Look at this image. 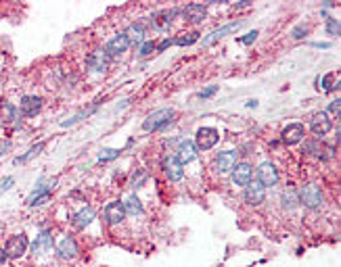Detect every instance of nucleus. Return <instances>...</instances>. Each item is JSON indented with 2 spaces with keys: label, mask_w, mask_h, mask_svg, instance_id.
I'll use <instances>...</instances> for the list:
<instances>
[{
  "label": "nucleus",
  "mask_w": 341,
  "mask_h": 267,
  "mask_svg": "<svg viewBox=\"0 0 341 267\" xmlns=\"http://www.w3.org/2000/svg\"><path fill=\"white\" fill-rule=\"evenodd\" d=\"M172 117H174V111L172 109H159L155 113H151L143 123V130L144 132H157L162 128H168L172 123Z\"/></svg>",
  "instance_id": "f257e3e1"
},
{
  "label": "nucleus",
  "mask_w": 341,
  "mask_h": 267,
  "mask_svg": "<svg viewBox=\"0 0 341 267\" xmlns=\"http://www.w3.org/2000/svg\"><path fill=\"white\" fill-rule=\"evenodd\" d=\"M299 202L305 207V209H320L323 205V192H320V188L316 184H305L302 188V192H299Z\"/></svg>",
  "instance_id": "f03ea898"
},
{
  "label": "nucleus",
  "mask_w": 341,
  "mask_h": 267,
  "mask_svg": "<svg viewBox=\"0 0 341 267\" xmlns=\"http://www.w3.org/2000/svg\"><path fill=\"white\" fill-rule=\"evenodd\" d=\"M218 140H220L218 130L201 128L197 132V136H195V146H197V150H210V149H214V146L218 144Z\"/></svg>",
  "instance_id": "7ed1b4c3"
},
{
  "label": "nucleus",
  "mask_w": 341,
  "mask_h": 267,
  "mask_svg": "<svg viewBox=\"0 0 341 267\" xmlns=\"http://www.w3.org/2000/svg\"><path fill=\"white\" fill-rule=\"evenodd\" d=\"M236 159H239V152H236V150L220 152L218 157H215V161H214V169L218 171L220 175L231 173L234 169V165H236Z\"/></svg>",
  "instance_id": "20e7f679"
},
{
  "label": "nucleus",
  "mask_w": 341,
  "mask_h": 267,
  "mask_svg": "<svg viewBox=\"0 0 341 267\" xmlns=\"http://www.w3.org/2000/svg\"><path fill=\"white\" fill-rule=\"evenodd\" d=\"M163 171L172 182H180L184 178V165L176 154H168V157L163 159Z\"/></svg>",
  "instance_id": "39448f33"
},
{
  "label": "nucleus",
  "mask_w": 341,
  "mask_h": 267,
  "mask_svg": "<svg viewBox=\"0 0 341 267\" xmlns=\"http://www.w3.org/2000/svg\"><path fill=\"white\" fill-rule=\"evenodd\" d=\"M257 182L264 186V188H272L278 184V171L272 163H262L257 167Z\"/></svg>",
  "instance_id": "423d86ee"
},
{
  "label": "nucleus",
  "mask_w": 341,
  "mask_h": 267,
  "mask_svg": "<svg viewBox=\"0 0 341 267\" xmlns=\"http://www.w3.org/2000/svg\"><path fill=\"white\" fill-rule=\"evenodd\" d=\"M25 249H27V236L17 234V236L9 238V242H6V247H4V252H6V257H11V259H19L25 252Z\"/></svg>",
  "instance_id": "0eeeda50"
},
{
  "label": "nucleus",
  "mask_w": 341,
  "mask_h": 267,
  "mask_svg": "<svg viewBox=\"0 0 341 267\" xmlns=\"http://www.w3.org/2000/svg\"><path fill=\"white\" fill-rule=\"evenodd\" d=\"M253 180V167L249 163H236L233 169V182L234 186H249Z\"/></svg>",
  "instance_id": "6e6552de"
},
{
  "label": "nucleus",
  "mask_w": 341,
  "mask_h": 267,
  "mask_svg": "<svg viewBox=\"0 0 341 267\" xmlns=\"http://www.w3.org/2000/svg\"><path fill=\"white\" fill-rule=\"evenodd\" d=\"M105 219L109 226H117V223H122L124 219H126V209H124V202H109V205L105 207Z\"/></svg>",
  "instance_id": "1a4fd4ad"
},
{
  "label": "nucleus",
  "mask_w": 341,
  "mask_h": 267,
  "mask_svg": "<svg viewBox=\"0 0 341 267\" xmlns=\"http://www.w3.org/2000/svg\"><path fill=\"white\" fill-rule=\"evenodd\" d=\"M128 46H130V42H128V38H126V33H117V36H113V38L107 42L105 52L109 54V57H117V54H124V52H126Z\"/></svg>",
  "instance_id": "9d476101"
},
{
  "label": "nucleus",
  "mask_w": 341,
  "mask_h": 267,
  "mask_svg": "<svg viewBox=\"0 0 341 267\" xmlns=\"http://www.w3.org/2000/svg\"><path fill=\"white\" fill-rule=\"evenodd\" d=\"M304 136H305V130H304V125H302V123H291V125H287V128L283 130V134H281L283 142H285V144H289V146H291V144L302 142Z\"/></svg>",
  "instance_id": "9b49d317"
},
{
  "label": "nucleus",
  "mask_w": 341,
  "mask_h": 267,
  "mask_svg": "<svg viewBox=\"0 0 341 267\" xmlns=\"http://www.w3.org/2000/svg\"><path fill=\"white\" fill-rule=\"evenodd\" d=\"M331 128H333V123H331V119L326 113H316L310 121V130H312L314 136H324V134L331 132Z\"/></svg>",
  "instance_id": "f8f14e48"
},
{
  "label": "nucleus",
  "mask_w": 341,
  "mask_h": 267,
  "mask_svg": "<svg viewBox=\"0 0 341 267\" xmlns=\"http://www.w3.org/2000/svg\"><path fill=\"white\" fill-rule=\"evenodd\" d=\"M266 199V188H264L260 182H253V184L245 186V202L247 205H260Z\"/></svg>",
  "instance_id": "ddd939ff"
},
{
  "label": "nucleus",
  "mask_w": 341,
  "mask_h": 267,
  "mask_svg": "<svg viewBox=\"0 0 341 267\" xmlns=\"http://www.w3.org/2000/svg\"><path fill=\"white\" fill-rule=\"evenodd\" d=\"M57 252H59V259H63V261H72V259L78 257V244H75V240L72 236H67V238H63V240L59 242Z\"/></svg>",
  "instance_id": "4468645a"
},
{
  "label": "nucleus",
  "mask_w": 341,
  "mask_h": 267,
  "mask_svg": "<svg viewBox=\"0 0 341 267\" xmlns=\"http://www.w3.org/2000/svg\"><path fill=\"white\" fill-rule=\"evenodd\" d=\"M40 109H42V98L40 96H23L21 102H19V111L25 117H34Z\"/></svg>",
  "instance_id": "2eb2a0df"
},
{
  "label": "nucleus",
  "mask_w": 341,
  "mask_h": 267,
  "mask_svg": "<svg viewBox=\"0 0 341 267\" xmlns=\"http://www.w3.org/2000/svg\"><path fill=\"white\" fill-rule=\"evenodd\" d=\"M51 192H53V184H40L36 190H34L30 194V199H27V205L30 207H38V205H44V202H48V199H51Z\"/></svg>",
  "instance_id": "dca6fc26"
},
{
  "label": "nucleus",
  "mask_w": 341,
  "mask_h": 267,
  "mask_svg": "<svg viewBox=\"0 0 341 267\" xmlns=\"http://www.w3.org/2000/svg\"><path fill=\"white\" fill-rule=\"evenodd\" d=\"M34 255H46V252H51L53 250V234L48 230L44 232H40V236L36 238V242H34Z\"/></svg>",
  "instance_id": "f3484780"
},
{
  "label": "nucleus",
  "mask_w": 341,
  "mask_h": 267,
  "mask_svg": "<svg viewBox=\"0 0 341 267\" xmlns=\"http://www.w3.org/2000/svg\"><path fill=\"white\" fill-rule=\"evenodd\" d=\"M243 25V21H236V23H228V25H222L220 30H214L210 36L207 38H203V46H212L214 42H218L220 38H224L226 33H231V32H234V30H239V27Z\"/></svg>",
  "instance_id": "a211bd4d"
},
{
  "label": "nucleus",
  "mask_w": 341,
  "mask_h": 267,
  "mask_svg": "<svg viewBox=\"0 0 341 267\" xmlns=\"http://www.w3.org/2000/svg\"><path fill=\"white\" fill-rule=\"evenodd\" d=\"M182 15H184L186 21H191V23H201V21L205 19V15H207V11H205L203 4L193 2V4H189V6H184Z\"/></svg>",
  "instance_id": "6ab92c4d"
},
{
  "label": "nucleus",
  "mask_w": 341,
  "mask_h": 267,
  "mask_svg": "<svg viewBox=\"0 0 341 267\" xmlns=\"http://www.w3.org/2000/svg\"><path fill=\"white\" fill-rule=\"evenodd\" d=\"M94 217H96L94 209L92 207H84L82 211H78V213L73 215V226L78 230H84V228H88L90 223L94 221Z\"/></svg>",
  "instance_id": "aec40b11"
},
{
  "label": "nucleus",
  "mask_w": 341,
  "mask_h": 267,
  "mask_svg": "<svg viewBox=\"0 0 341 267\" xmlns=\"http://www.w3.org/2000/svg\"><path fill=\"white\" fill-rule=\"evenodd\" d=\"M178 152H180V161H182V163H191V161H195L197 159V146H195L191 140H182V142H180V146H178Z\"/></svg>",
  "instance_id": "412c9836"
},
{
  "label": "nucleus",
  "mask_w": 341,
  "mask_h": 267,
  "mask_svg": "<svg viewBox=\"0 0 341 267\" xmlns=\"http://www.w3.org/2000/svg\"><path fill=\"white\" fill-rule=\"evenodd\" d=\"M86 65H88V69H92V71H99V73H103V71H105V69H107V59H105V54L92 52V54H88Z\"/></svg>",
  "instance_id": "4be33fe9"
},
{
  "label": "nucleus",
  "mask_w": 341,
  "mask_h": 267,
  "mask_svg": "<svg viewBox=\"0 0 341 267\" xmlns=\"http://www.w3.org/2000/svg\"><path fill=\"white\" fill-rule=\"evenodd\" d=\"M126 38L132 44H143L144 42V27L141 23H132L126 30Z\"/></svg>",
  "instance_id": "5701e85b"
},
{
  "label": "nucleus",
  "mask_w": 341,
  "mask_h": 267,
  "mask_svg": "<svg viewBox=\"0 0 341 267\" xmlns=\"http://www.w3.org/2000/svg\"><path fill=\"white\" fill-rule=\"evenodd\" d=\"M13 119H17V109L9 102L0 100V121H13Z\"/></svg>",
  "instance_id": "b1692460"
},
{
  "label": "nucleus",
  "mask_w": 341,
  "mask_h": 267,
  "mask_svg": "<svg viewBox=\"0 0 341 267\" xmlns=\"http://www.w3.org/2000/svg\"><path fill=\"white\" fill-rule=\"evenodd\" d=\"M281 200H283V207L287 209V211H293V209L299 205V196H297L293 190H287V192H283Z\"/></svg>",
  "instance_id": "393cba45"
},
{
  "label": "nucleus",
  "mask_w": 341,
  "mask_h": 267,
  "mask_svg": "<svg viewBox=\"0 0 341 267\" xmlns=\"http://www.w3.org/2000/svg\"><path fill=\"white\" fill-rule=\"evenodd\" d=\"M124 209H126V213H130V215H141L143 213V205L136 196H130V199L124 202Z\"/></svg>",
  "instance_id": "a878e982"
},
{
  "label": "nucleus",
  "mask_w": 341,
  "mask_h": 267,
  "mask_svg": "<svg viewBox=\"0 0 341 267\" xmlns=\"http://www.w3.org/2000/svg\"><path fill=\"white\" fill-rule=\"evenodd\" d=\"M199 40V33L197 32H191V33H184V36H180L174 40V44H178V46H189L193 44V42H197Z\"/></svg>",
  "instance_id": "bb28decb"
},
{
  "label": "nucleus",
  "mask_w": 341,
  "mask_h": 267,
  "mask_svg": "<svg viewBox=\"0 0 341 267\" xmlns=\"http://www.w3.org/2000/svg\"><path fill=\"white\" fill-rule=\"evenodd\" d=\"M96 109V104H94V107H90V109H86V111H82V113H78V115H73L72 119H67V121H63V123H61V125H63V128H69V125H73V123H78L80 121V119H84V117H88L90 113H92V111Z\"/></svg>",
  "instance_id": "cd10ccee"
},
{
  "label": "nucleus",
  "mask_w": 341,
  "mask_h": 267,
  "mask_svg": "<svg viewBox=\"0 0 341 267\" xmlns=\"http://www.w3.org/2000/svg\"><path fill=\"white\" fill-rule=\"evenodd\" d=\"M120 152L122 150H117V149H103L101 154H99V161H101V163H105V161H113V159L120 157Z\"/></svg>",
  "instance_id": "c85d7f7f"
},
{
  "label": "nucleus",
  "mask_w": 341,
  "mask_h": 267,
  "mask_svg": "<svg viewBox=\"0 0 341 267\" xmlns=\"http://www.w3.org/2000/svg\"><path fill=\"white\" fill-rule=\"evenodd\" d=\"M42 149H44V142H38L36 146H32V149H30V152H27V154H23V157L15 159V163H25V161H30V159L34 157V154H38V152L42 150Z\"/></svg>",
  "instance_id": "c756f323"
},
{
  "label": "nucleus",
  "mask_w": 341,
  "mask_h": 267,
  "mask_svg": "<svg viewBox=\"0 0 341 267\" xmlns=\"http://www.w3.org/2000/svg\"><path fill=\"white\" fill-rule=\"evenodd\" d=\"M304 149L305 152H312V154H323V146H320V142H316V140H310V142H305L304 144Z\"/></svg>",
  "instance_id": "7c9ffc66"
},
{
  "label": "nucleus",
  "mask_w": 341,
  "mask_h": 267,
  "mask_svg": "<svg viewBox=\"0 0 341 267\" xmlns=\"http://www.w3.org/2000/svg\"><path fill=\"white\" fill-rule=\"evenodd\" d=\"M326 30H329L331 36H339V21L329 17V19H326Z\"/></svg>",
  "instance_id": "2f4dec72"
},
{
  "label": "nucleus",
  "mask_w": 341,
  "mask_h": 267,
  "mask_svg": "<svg viewBox=\"0 0 341 267\" xmlns=\"http://www.w3.org/2000/svg\"><path fill=\"white\" fill-rule=\"evenodd\" d=\"M153 50H155V42L147 40V42H143V46H141V50H138V54H141V57H147V54H151Z\"/></svg>",
  "instance_id": "473e14b6"
},
{
  "label": "nucleus",
  "mask_w": 341,
  "mask_h": 267,
  "mask_svg": "<svg viewBox=\"0 0 341 267\" xmlns=\"http://www.w3.org/2000/svg\"><path fill=\"white\" fill-rule=\"evenodd\" d=\"M305 33H308V27H305V25H297L295 30L291 32V36H293V38H304Z\"/></svg>",
  "instance_id": "72a5a7b5"
},
{
  "label": "nucleus",
  "mask_w": 341,
  "mask_h": 267,
  "mask_svg": "<svg viewBox=\"0 0 341 267\" xmlns=\"http://www.w3.org/2000/svg\"><path fill=\"white\" fill-rule=\"evenodd\" d=\"M172 44H174V40H170V38H165V40L162 42V44H159V46H155V50H157V52H163L165 48H170Z\"/></svg>",
  "instance_id": "f704fd0d"
},
{
  "label": "nucleus",
  "mask_w": 341,
  "mask_h": 267,
  "mask_svg": "<svg viewBox=\"0 0 341 267\" xmlns=\"http://www.w3.org/2000/svg\"><path fill=\"white\" fill-rule=\"evenodd\" d=\"M13 182H15L13 178H4V182H0V192H6V190H9V188L13 186Z\"/></svg>",
  "instance_id": "c9c22d12"
},
{
  "label": "nucleus",
  "mask_w": 341,
  "mask_h": 267,
  "mask_svg": "<svg viewBox=\"0 0 341 267\" xmlns=\"http://www.w3.org/2000/svg\"><path fill=\"white\" fill-rule=\"evenodd\" d=\"M339 109H341V100H339V98L329 104V111H331V113H337V119H339Z\"/></svg>",
  "instance_id": "e433bc0d"
},
{
  "label": "nucleus",
  "mask_w": 341,
  "mask_h": 267,
  "mask_svg": "<svg viewBox=\"0 0 341 267\" xmlns=\"http://www.w3.org/2000/svg\"><path fill=\"white\" fill-rule=\"evenodd\" d=\"M255 38H257V32L253 30V32H249V33H247V36H245V38H243L241 42H243V44H251V42H253Z\"/></svg>",
  "instance_id": "4c0bfd02"
},
{
  "label": "nucleus",
  "mask_w": 341,
  "mask_h": 267,
  "mask_svg": "<svg viewBox=\"0 0 341 267\" xmlns=\"http://www.w3.org/2000/svg\"><path fill=\"white\" fill-rule=\"evenodd\" d=\"M215 92H218V86H212V88H207V90H203V92H201V98H210V96H214Z\"/></svg>",
  "instance_id": "58836bf2"
},
{
  "label": "nucleus",
  "mask_w": 341,
  "mask_h": 267,
  "mask_svg": "<svg viewBox=\"0 0 341 267\" xmlns=\"http://www.w3.org/2000/svg\"><path fill=\"white\" fill-rule=\"evenodd\" d=\"M333 77H335V73H329V75L324 77V80H323V90H329V83H331Z\"/></svg>",
  "instance_id": "ea45409f"
},
{
  "label": "nucleus",
  "mask_w": 341,
  "mask_h": 267,
  "mask_svg": "<svg viewBox=\"0 0 341 267\" xmlns=\"http://www.w3.org/2000/svg\"><path fill=\"white\" fill-rule=\"evenodd\" d=\"M11 146H13V144L9 142V140H6V142H2V144H0V157H4V152H6V150H9V149H11Z\"/></svg>",
  "instance_id": "a19ab883"
},
{
  "label": "nucleus",
  "mask_w": 341,
  "mask_h": 267,
  "mask_svg": "<svg viewBox=\"0 0 341 267\" xmlns=\"http://www.w3.org/2000/svg\"><path fill=\"white\" fill-rule=\"evenodd\" d=\"M312 46H316V48H329L331 44H326V42H314Z\"/></svg>",
  "instance_id": "79ce46f5"
},
{
  "label": "nucleus",
  "mask_w": 341,
  "mask_h": 267,
  "mask_svg": "<svg viewBox=\"0 0 341 267\" xmlns=\"http://www.w3.org/2000/svg\"><path fill=\"white\" fill-rule=\"evenodd\" d=\"M245 6H249V0H243V2L236 4V9H245Z\"/></svg>",
  "instance_id": "37998d69"
},
{
  "label": "nucleus",
  "mask_w": 341,
  "mask_h": 267,
  "mask_svg": "<svg viewBox=\"0 0 341 267\" xmlns=\"http://www.w3.org/2000/svg\"><path fill=\"white\" fill-rule=\"evenodd\" d=\"M4 259H6V252H4L2 249H0V263H4Z\"/></svg>",
  "instance_id": "c03bdc74"
}]
</instances>
